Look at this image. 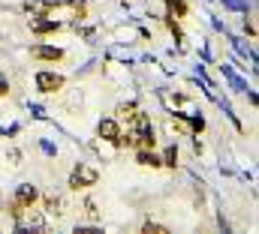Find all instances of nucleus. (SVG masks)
Listing matches in <instances>:
<instances>
[{"label":"nucleus","mask_w":259,"mask_h":234,"mask_svg":"<svg viewBox=\"0 0 259 234\" xmlns=\"http://www.w3.org/2000/svg\"><path fill=\"white\" fill-rule=\"evenodd\" d=\"M169 9H172L178 18H181V15L187 12V3H184V0H169Z\"/></svg>","instance_id":"nucleus-9"},{"label":"nucleus","mask_w":259,"mask_h":234,"mask_svg":"<svg viewBox=\"0 0 259 234\" xmlns=\"http://www.w3.org/2000/svg\"><path fill=\"white\" fill-rule=\"evenodd\" d=\"M100 180V171L97 168H91V165H75L72 168V174H69V189H88V186H94Z\"/></svg>","instance_id":"nucleus-1"},{"label":"nucleus","mask_w":259,"mask_h":234,"mask_svg":"<svg viewBox=\"0 0 259 234\" xmlns=\"http://www.w3.org/2000/svg\"><path fill=\"white\" fill-rule=\"evenodd\" d=\"M61 87H64V75H58V72H52V69L36 72V90L55 93V90H61Z\"/></svg>","instance_id":"nucleus-2"},{"label":"nucleus","mask_w":259,"mask_h":234,"mask_svg":"<svg viewBox=\"0 0 259 234\" xmlns=\"http://www.w3.org/2000/svg\"><path fill=\"white\" fill-rule=\"evenodd\" d=\"M139 114V105H136V102H124V105H118V117H121V120H133V117Z\"/></svg>","instance_id":"nucleus-8"},{"label":"nucleus","mask_w":259,"mask_h":234,"mask_svg":"<svg viewBox=\"0 0 259 234\" xmlns=\"http://www.w3.org/2000/svg\"><path fill=\"white\" fill-rule=\"evenodd\" d=\"M30 30L33 33H58L61 30V21H30Z\"/></svg>","instance_id":"nucleus-7"},{"label":"nucleus","mask_w":259,"mask_h":234,"mask_svg":"<svg viewBox=\"0 0 259 234\" xmlns=\"http://www.w3.org/2000/svg\"><path fill=\"white\" fill-rule=\"evenodd\" d=\"M136 162H139V165H145V168H160V165H163V162H160V156H157L154 150H148V147H139Z\"/></svg>","instance_id":"nucleus-5"},{"label":"nucleus","mask_w":259,"mask_h":234,"mask_svg":"<svg viewBox=\"0 0 259 234\" xmlns=\"http://www.w3.org/2000/svg\"><path fill=\"white\" fill-rule=\"evenodd\" d=\"M118 135H121L118 120H112V117H109V120H103V123H100V138H103V141H115Z\"/></svg>","instance_id":"nucleus-6"},{"label":"nucleus","mask_w":259,"mask_h":234,"mask_svg":"<svg viewBox=\"0 0 259 234\" xmlns=\"http://www.w3.org/2000/svg\"><path fill=\"white\" fill-rule=\"evenodd\" d=\"M46 207H49V213H61V210H58V207H61V198L49 195V198H46Z\"/></svg>","instance_id":"nucleus-10"},{"label":"nucleus","mask_w":259,"mask_h":234,"mask_svg":"<svg viewBox=\"0 0 259 234\" xmlns=\"http://www.w3.org/2000/svg\"><path fill=\"white\" fill-rule=\"evenodd\" d=\"M36 198H39V192H36V186H30V183H21V186L15 189V195H12V201H15L21 210H30V207L36 204Z\"/></svg>","instance_id":"nucleus-3"},{"label":"nucleus","mask_w":259,"mask_h":234,"mask_svg":"<svg viewBox=\"0 0 259 234\" xmlns=\"http://www.w3.org/2000/svg\"><path fill=\"white\" fill-rule=\"evenodd\" d=\"M6 93H9V84H6V81H0V99H3Z\"/></svg>","instance_id":"nucleus-12"},{"label":"nucleus","mask_w":259,"mask_h":234,"mask_svg":"<svg viewBox=\"0 0 259 234\" xmlns=\"http://www.w3.org/2000/svg\"><path fill=\"white\" fill-rule=\"evenodd\" d=\"M175 159H178V153H175V147H169V150H166V156H163L160 162H163V165H175Z\"/></svg>","instance_id":"nucleus-11"},{"label":"nucleus","mask_w":259,"mask_h":234,"mask_svg":"<svg viewBox=\"0 0 259 234\" xmlns=\"http://www.w3.org/2000/svg\"><path fill=\"white\" fill-rule=\"evenodd\" d=\"M30 57L55 63V60H64V51H61V48H52V45H33V48H30Z\"/></svg>","instance_id":"nucleus-4"}]
</instances>
